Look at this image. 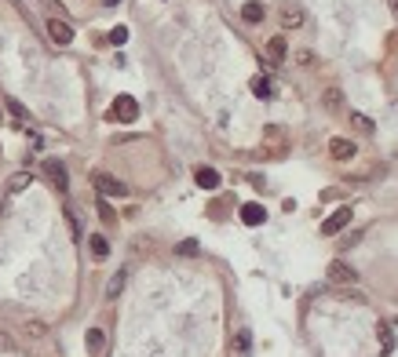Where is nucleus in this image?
Masks as SVG:
<instances>
[{"label": "nucleus", "instance_id": "1", "mask_svg": "<svg viewBox=\"0 0 398 357\" xmlns=\"http://www.w3.org/2000/svg\"><path fill=\"white\" fill-rule=\"evenodd\" d=\"M107 120H114V124H132V120H139V102H135L132 95H117L114 106L107 110Z\"/></svg>", "mask_w": 398, "mask_h": 357}, {"label": "nucleus", "instance_id": "2", "mask_svg": "<svg viewBox=\"0 0 398 357\" xmlns=\"http://www.w3.org/2000/svg\"><path fill=\"white\" fill-rule=\"evenodd\" d=\"M44 175L52 179V186L59 194H66L70 190V179H66V164L62 161H44Z\"/></svg>", "mask_w": 398, "mask_h": 357}, {"label": "nucleus", "instance_id": "3", "mask_svg": "<svg viewBox=\"0 0 398 357\" xmlns=\"http://www.w3.org/2000/svg\"><path fill=\"white\" fill-rule=\"evenodd\" d=\"M95 186H99V194L102 197H128V186H124L121 179H114V175H95Z\"/></svg>", "mask_w": 398, "mask_h": 357}, {"label": "nucleus", "instance_id": "4", "mask_svg": "<svg viewBox=\"0 0 398 357\" xmlns=\"http://www.w3.org/2000/svg\"><path fill=\"white\" fill-rule=\"evenodd\" d=\"M329 281H337V284H354V281H358V270L347 266L344 259H337V263H329Z\"/></svg>", "mask_w": 398, "mask_h": 357}, {"label": "nucleus", "instance_id": "5", "mask_svg": "<svg viewBox=\"0 0 398 357\" xmlns=\"http://www.w3.org/2000/svg\"><path fill=\"white\" fill-rule=\"evenodd\" d=\"M347 223H351V208H340V212H332V215L322 223V234H325V237H337L340 230H347Z\"/></svg>", "mask_w": 398, "mask_h": 357}, {"label": "nucleus", "instance_id": "6", "mask_svg": "<svg viewBox=\"0 0 398 357\" xmlns=\"http://www.w3.org/2000/svg\"><path fill=\"white\" fill-rule=\"evenodd\" d=\"M48 37H52V44H70L73 30H70V23H62V18H48Z\"/></svg>", "mask_w": 398, "mask_h": 357}, {"label": "nucleus", "instance_id": "7", "mask_svg": "<svg viewBox=\"0 0 398 357\" xmlns=\"http://www.w3.org/2000/svg\"><path fill=\"white\" fill-rule=\"evenodd\" d=\"M241 223H245V226H263V223H267V208H260V204H241Z\"/></svg>", "mask_w": 398, "mask_h": 357}, {"label": "nucleus", "instance_id": "8", "mask_svg": "<svg viewBox=\"0 0 398 357\" xmlns=\"http://www.w3.org/2000/svg\"><path fill=\"white\" fill-rule=\"evenodd\" d=\"M194 182L201 186V190H219V172H216V168H198Z\"/></svg>", "mask_w": 398, "mask_h": 357}, {"label": "nucleus", "instance_id": "9", "mask_svg": "<svg viewBox=\"0 0 398 357\" xmlns=\"http://www.w3.org/2000/svg\"><path fill=\"white\" fill-rule=\"evenodd\" d=\"M282 58H285V37H270V44H267V66H278Z\"/></svg>", "mask_w": 398, "mask_h": 357}, {"label": "nucleus", "instance_id": "10", "mask_svg": "<svg viewBox=\"0 0 398 357\" xmlns=\"http://www.w3.org/2000/svg\"><path fill=\"white\" fill-rule=\"evenodd\" d=\"M329 154L337 157V161H351V157H354V142H347V139H332V142H329Z\"/></svg>", "mask_w": 398, "mask_h": 357}, {"label": "nucleus", "instance_id": "11", "mask_svg": "<svg viewBox=\"0 0 398 357\" xmlns=\"http://www.w3.org/2000/svg\"><path fill=\"white\" fill-rule=\"evenodd\" d=\"M282 26H285V30H296V26H303V11H300L296 4L282 8Z\"/></svg>", "mask_w": 398, "mask_h": 357}, {"label": "nucleus", "instance_id": "12", "mask_svg": "<svg viewBox=\"0 0 398 357\" xmlns=\"http://www.w3.org/2000/svg\"><path fill=\"white\" fill-rule=\"evenodd\" d=\"M124 284H128V270H117V274L110 277V284H107V296H110V299H117L121 292H124Z\"/></svg>", "mask_w": 398, "mask_h": 357}, {"label": "nucleus", "instance_id": "13", "mask_svg": "<svg viewBox=\"0 0 398 357\" xmlns=\"http://www.w3.org/2000/svg\"><path fill=\"white\" fill-rule=\"evenodd\" d=\"M263 4H260V0H248V4L241 8V18H245V23H263Z\"/></svg>", "mask_w": 398, "mask_h": 357}, {"label": "nucleus", "instance_id": "14", "mask_svg": "<svg viewBox=\"0 0 398 357\" xmlns=\"http://www.w3.org/2000/svg\"><path fill=\"white\" fill-rule=\"evenodd\" d=\"M253 95L256 99H270L275 95V84H270L267 77H253Z\"/></svg>", "mask_w": 398, "mask_h": 357}, {"label": "nucleus", "instance_id": "15", "mask_svg": "<svg viewBox=\"0 0 398 357\" xmlns=\"http://www.w3.org/2000/svg\"><path fill=\"white\" fill-rule=\"evenodd\" d=\"M33 182V175L30 172H18V175H11V182H8V190L11 194H18V190H26V186Z\"/></svg>", "mask_w": 398, "mask_h": 357}, {"label": "nucleus", "instance_id": "16", "mask_svg": "<svg viewBox=\"0 0 398 357\" xmlns=\"http://www.w3.org/2000/svg\"><path fill=\"white\" fill-rule=\"evenodd\" d=\"M92 256L95 259H107L110 256V241L107 237H92Z\"/></svg>", "mask_w": 398, "mask_h": 357}, {"label": "nucleus", "instance_id": "17", "mask_svg": "<svg viewBox=\"0 0 398 357\" xmlns=\"http://www.w3.org/2000/svg\"><path fill=\"white\" fill-rule=\"evenodd\" d=\"M248 346H253V335L241 328V332L234 335V350H238V353H248Z\"/></svg>", "mask_w": 398, "mask_h": 357}, {"label": "nucleus", "instance_id": "18", "mask_svg": "<svg viewBox=\"0 0 398 357\" xmlns=\"http://www.w3.org/2000/svg\"><path fill=\"white\" fill-rule=\"evenodd\" d=\"M351 124H354V128H358V132H366V135L373 132V120H369L366 113H351Z\"/></svg>", "mask_w": 398, "mask_h": 357}, {"label": "nucleus", "instance_id": "19", "mask_svg": "<svg viewBox=\"0 0 398 357\" xmlns=\"http://www.w3.org/2000/svg\"><path fill=\"white\" fill-rule=\"evenodd\" d=\"M88 350H92V353L102 350V332H99V328H88Z\"/></svg>", "mask_w": 398, "mask_h": 357}, {"label": "nucleus", "instance_id": "20", "mask_svg": "<svg viewBox=\"0 0 398 357\" xmlns=\"http://www.w3.org/2000/svg\"><path fill=\"white\" fill-rule=\"evenodd\" d=\"M198 248H201L198 241H179V244H176V251H179V256H198Z\"/></svg>", "mask_w": 398, "mask_h": 357}, {"label": "nucleus", "instance_id": "21", "mask_svg": "<svg viewBox=\"0 0 398 357\" xmlns=\"http://www.w3.org/2000/svg\"><path fill=\"white\" fill-rule=\"evenodd\" d=\"M110 40H114V44H124V40H128V26H114L110 30Z\"/></svg>", "mask_w": 398, "mask_h": 357}, {"label": "nucleus", "instance_id": "22", "mask_svg": "<svg viewBox=\"0 0 398 357\" xmlns=\"http://www.w3.org/2000/svg\"><path fill=\"white\" fill-rule=\"evenodd\" d=\"M325 106H329V110L340 106V88H329V92H325Z\"/></svg>", "mask_w": 398, "mask_h": 357}, {"label": "nucleus", "instance_id": "23", "mask_svg": "<svg viewBox=\"0 0 398 357\" xmlns=\"http://www.w3.org/2000/svg\"><path fill=\"white\" fill-rule=\"evenodd\" d=\"M8 110L18 117V120H26V106H23V102H15V99H8Z\"/></svg>", "mask_w": 398, "mask_h": 357}, {"label": "nucleus", "instance_id": "24", "mask_svg": "<svg viewBox=\"0 0 398 357\" xmlns=\"http://www.w3.org/2000/svg\"><path fill=\"white\" fill-rule=\"evenodd\" d=\"M0 350H15V339H11L8 332H0Z\"/></svg>", "mask_w": 398, "mask_h": 357}, {"label": "nucleus", "instance_id": "25", "mask_svg": "<svg viewBox=\"0 0 398 357\" xmlns=\"http://www.w3.org/2000/svg\"><path fill=\"white\" fill-rule=\"evenodd\" d=\"M99 215H102V219H107V223L114 219V212H110V204H107V201H99Z\"/></svg>", "mask_w": 398, "mask_h": 357}, {"label": "nucleus", "instance_id": "26", "mask_svg": "<svg viewBox=\"0 0 398 357\" xmlns=\"http://www.w3.org/2000/svg\"><path fill=\"white\" fill-rule=\"evenodd\" d=\"M380 335H384V350L391 353V325H384V328H380Z\"/></svg>", "mask_w": 398, "mask_h": 357}, {"label": "nucleus", "instance_id": "27", "mask_svg": "<svg viewBox=\"0 0 398 357\" xmlns=\"http://www.w3.org/2000/svg\"><path fill=\"white\" fill-rule=\"evenodd\" d=\"M102 4H107V8H117V4H121V0H102Z\"/></svg>", "mask_w": 398, "mask_h": 357}]
</instances>
